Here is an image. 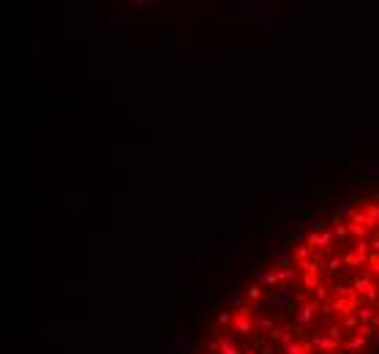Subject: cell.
Segmentation results:
<instances>
[{"instance_id": "1", "label": "cell", "mask_w": 379, "mask_h": 354, "mask_svg": "<svg viewBox=\"0 0 379 354\" xmlns=\"http://www.w3.org/2000/svg\"><path fill=\"white\" fill-rule=\"evenodd\" d=\"M311 346L317 352H325V354H330V352H341L344 349V344L341 341H336V338H330L325 330H317V333L311 335Z\"/></svg>"}, {"instance_id": "2", "label": "cell", "mask_w": 379, "mask_h": 354, "mask_svg": "<svg viewBox=\"0 0 379 354\" xmlns=\"http://www.w3.org/2000/svg\"><path fill=\"white\" fill-rule=\"evenodd\" d=\"M369 341H371V338H366V335L352 333V335H347V338H344V349L352 352V354H363L366 349H369Z\"/></svg>"}, {"instance_id": "3", "label": "cell", "mask_w": 379, "mask_h": 354, "mask_svg": "<svg viewBox=\"0 0 379 354\" xmlns=\"http://www.w3.org/2000/svg\"><path fill=\"white\" fill-rule=\"evenodd\" d=\"M317 311H319V305H317V303H308V305H303V308L295 313V324H297V327H303V324H311V322H317Z\"/></svg>"}, {"instance_id": "4", "label": "cell", "mask_w": 379, "mask_h": 354, "mask_svg": "<svg viewBox=\"0 0 379 354\" xmlns=\"http://www.w3.org/2000/svg\"><path fill=\"white\" fill-rule=\"evenodd\" d=\"M273 330V316H267L265 311H256L254 313V333L256 335H265L267 338V333Z\"/></svg>"}, {"instance_id": "5", "label": "cell", "mask_w": 379, "mask_h": 354, "mask_svg": "<svg viewBox=\"0 0 379 354\" xmlns=\"http://www.w3.org/2000/svg\"><path fill=\"white\" fill-rule=\"evenodd\" d=\"M328 300H333V286H330V283H319V286L311 292V303L322 305V303H328Z\"/></svg>"}, {"instance_id": "6", "label": "cell", "mask_w": 379, "mask_h": 354, "mask_svg": "<svg viewBox=\"0 0 379 354\" xmlns=\"http://www.w3.org/2000/svg\"><path fill=\"white\" fill-rule=\"evenodd\" d=\"M363 213H366V224H369V229H377L379 226V205L377 202H366Z\"/></svg>"}, {"instance_id": "7", "label": "cell", "mask_w": 379, "mask_h": 354, "mask_svg": "<svg viewBox=\"0 0 379 354\" xmlns=\"http://www.w3.org/2000/svg\"><path fill=\"white\" fill-rule=\"evenodd\" d=\"M338 322H341V327H344V333H347V335L358 333V327L363 324V322H360V316H358V313H347V316H341Z\"/></svg>"}, {"instance_id": "8", "label": "cell", "mask_w": 379, "mask_h": 354, "mask_svg": "<svg viewBox=\"0 0 379 354\" xmlns=\"http://www.w3.org/2000/svg\"><path fill=\"white\" fill-rule=\"evenodd\" d=\"M377 305H369V303H360V308L358 311H355V313H358V316H360V322H363V324H374V319H377Z\"/></svg>"}, {"instance_id": "9", "label": "cell", "mask_w": 379, "mask_h": 354, "mask_svg": "<svg viewBox=\"0 0 379 354\" xmlns=\"http://www.w3.org/2000/svg\"><path fill=\"white\" fill-rule=\"evenodd\" d=\"M314 256H317V251H314V248L308 245V242H303V245H297L295 251H292L295 264H297V262H306V259H314Z\"/></svg>"}, {"instance_id": "10", "label": "cell", "mask_w": 379, "mask_h": 354, "mask_svg": "<svg viewBox=\"0 0 379 354\" xmlns=\"http://www.w3.org/2000/svg\"><path fill=\"white\" fill-rule=\"evenodd\" d=\"M325 267H328V272H338L344 267V256L341 253H333L328 251V259H325Z\"/></svg>"}, {"instance_id": "11", "label": "cell", "mask_w": 379, "mask_h": 354, "mask_svg": "<svg viewBox=\"0 0 379 354\" xmlns=\"http://www.w3.org/2000/svg\"><path fill=\"white\" fill-rule=\"evenodd\" d=\"M319 283H325L319 275H311V272H303V278H300V286L306 289V292H314V289H317Z\"/></svg>"}, {"instance_id": "12", "label": "cell", "mask_w": 379, "mask_h": 354, "mask_svg": "<svg viewBox=\"0 0 379 354\" xmlns=\"http://www.w3.org/2000/svg\"><path fill=\"white\" fill-rule=\"evenodd\" d=\"M363 303H369V305H377V308H379V286H377V283H374V286H371L369 292L363 294Z\"/></svg>"}, {"instance_id": "13", "label": "cell", "mask_w": 379, "mask_h": 354, "mask_svg": "<svg viewBox=\"0 0 379 354\" xmlns=\"http://www.w3.org/2000/svg\"><path fill=\"white\" fill-rule=\"evenodd\" d=\"M278 283H281V281H278V272H276V270H267V272H265V281H262V286L267 289V286H278Z\"/></svg>"}, {"instance_id": "14", "label": "cell", "mask_w": 379, "mask_h": 354, "mask_svg": "<svg viewBox=\"0 0 379 354\" xmlns=\"http://www.w3.org/2000/svg\"><path fill=\"white\" fill-rule=\"evenodd\" d=\"M232 316H235V313L221 311V313H218V319H215V324H218V327H232Z\"/></svg>"}, {"instance_id": "15", "label": "cell", "mask_w": 379, "mask_h": 354, "mask_svg": "<svg viewBox=\"0 0 379 354\" xmlns=\"http://www.w3.org/2000/svg\"><path fill=\"white\" fill-rule=\"evenodd\" d=\"M295 267V264H292ZM292 267H278V281H281V283H287L289 281V278H295V270H292Z\"/></svg>"}, {"instance_id": "16", "label": "cell", "mask_w": 379, "mask_h": 354, "mask_svg": "<svg viewBox=\"0 0 379 354\" xmlns=\"http://www.w3.org/2000/svg\"><path fill=\"white\" fill-rule=\"evenodd\" d=\"M358 333H360V335H366V338H374L377 327H374V324H360V327H358Z\"/></svg>"}, {"instance_id": "17", "label": "cell", "mask_w": 379, "mask_h": 354, "mask_svg": "<svg viewBox=\"0 0 379 354\" xmlns=\"http://www.w3.org/2000/svg\"><path fill=\"white\" fill-rule=\"evenodd\" d=\"M243 354H262V349H256V346H248V349L243 352Z\"/></svg>"}, {"instance_id": "18", "label": "cell", "mask_w": 379, "mask_h": 354, "mask_svg": "<svg viewBox=\"0 0 379 354\" xmlns=\"http://www.w3.org/2000/svg\"><path fill=\"white\" fill-rule=\"evenodd\" d=\"M371 341H374V344L379 346V330H377V333H374V338H371Z\"/></svg>"}, {"instance_id": "19", "label": "cell", "mask_w": 379, "mask_h": 354, "mask_svg": "<svg viewBox=\"0 0 379 354\" xmlns=\"http://www.w3.org/2000/svg\"><path fill=\"white\" fill-rule=\"evenodd\" d=\"M374 281H377V286H379V275H377V278H374Z\"/></svg>"}, {"instance_id": "20", "label": "cell", "mask_w": 379, "mask_h": 354, "mask_svg": "<svg viewBox=\"0 0 379 354\" xmlns=\"http://www.w3.org/2000/svg\"><path fill=\"white\" fill-rule=\"evenodd\" d=\"M330 354H341V352H330Z\"/></svg>"}]
</instances>
